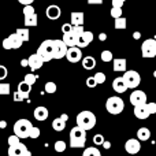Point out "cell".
<instances>
[{
    "mask_svg": "<svg viewBox=\"0 0 156 156\" xmlns=\"http://www.w3.org/2000/svg\"><path fill=\"white\" fill-rule=\"evenodd\" d=\"M112 89L116 92V93H125L129 88H127L123 77H116L115 80L112 81Z\"/></svg>",
    "mask_w": 156,
    "mask_h": 156,
    "instance_id": "e0dca14e",
    "label": "cell"
},
{
    "mask_svg": "<svg viewBox=\"0 0 156 156\" xmlns=\"http://www.w3.org/2000/svg\"><path fill=\"white\" fill-rule=\"evenodd\" d=\"M71 30H73V25H71V23H65L62 26V33H63V34H66V33H70Z\"/></svg>",
    "mask_w": 156,
    "mask_h": 156,
    "instance_id": "f6af8a7d",
    "label": "cell"
},
{
    "mask_svg": "<svg viewBox=\"0 0 156 156\" xmlns=\"http://www.w3.org/2000/svg\"><path fill=\"white\" fill-rule=\"evenodd\" d=\"M69 47L65 44L63 40H54V59H62L67 54Z\"/></svg>",
    "mask_w": 156,
    "mask_h": 156,
    "instance_id": "9c48e42d",
    "label": "cell"
},
{
    "mask_svg": "<svg viewBox=\"0 0 156 156\" xmlns=\"http://www.w3.org/2000/svg\"><path fill=\"white\" fill-rule=\"evenodd\" d=\"M10 92H11V86H10V83H7V82L0 83V94H2V96L10 94Z\"/></svg>",
    "mask_w": 156,
    "mask_h": 156,
    "instance_id": "e575fe53",
    "label": "cell"
},
{
    "mask_svg": "<svg viewBox=\"0 0 156 156\" xmlns=\"http://www.w3.org/2000/svg\"><path fill=\"white\" fill-rule=\"evenodd\" d=\"M86 85L89 86V88H94V86L97 85L96 80H94V77H88L86 78Z\"/></svg>",
    "mask_w": 156,
    "mask_h": 156,
    "instance_id": "ee69618b",
    "label": "cell"
},
{
    "mask_svg": "<svg viewBox=\"0 0 156 156\" xmlns=\"http://www.w3.org/2000/svg\"><path fill=\"white\" fill-rule=\"evenodd\" d=\"M99 40L100 41H105V40H107V34H105V33H100V34H99Z\"/></svg>",
    "mask_w": 156,
    "mask_h": 156,
    "instance_id": "816d5d0a",
    "label": "cell"
},
{
    "mask_svg": "<svg viewBox=\"0 0 156 156\" xmlns=\"http://www.w3.org/2000/svg\"><path fill=\"white\" fill-rule=\"evenodd\" d=\"M22 44H23L22 38L19 37L16 33H12V34H10L8 37H5L4 40H3L2 45L4 49H18L22 47Z\"/></svg>",
    "mask_w": 156,
    "mask_h": 156,
    "instance_id": "ba28073f",
    "label": "cell"
},
{
    "mask_svg": "<svg viewBox=\"0 0 156 156\" xmlns=\"http://www.w3.org/2000/svg\"><path fill=\"white\" fill-rule=\"evenodd\" d=\"M52 127H54V130H56V132H63V130L66 129V122L59 116V118L54 119V122H52Z\"/></svg>",
    "mask_w": 156,
    "mask_h": 156,
    "instance_id": "4316f807",
    "label": "cell"
},
{
    "mask_svg": "<svg viewBox=\"0 0 156 156\" xmlns=\"http://www.w3.org/2000/svg\"><path fill=\"white\" fill-rule=\"evenodd\" d=\"M103 148H104V149H110L111 148V143H110V141H104V144H103Z\"/></svg>",
    "mask_w": 156,
    "mask_h": 156,
    "instance_id": "db71d44e",
    "label": "cell"
},
{
    "mask_svg": "<svg viewBox=\"0 0 156 156\" xmlns=\"http://www.w3.org/2000/svg\"><path fill=\"white\" fill-rule=\"evenodd\" d=\"M33 125L29 119H18V121L14 123V134H16L19 138H29L30 136V130H32Z\"/></svg>",
    "mask_w": 156,
    "mask_h": 156,
    "instance_id": "277c9868",
    "label": "cell"
},
{
    "mask_svg": "<svg viewBox=\"0 0 156 156\" xmlns=\"http://www.w3.org/2000/svg\"><path fill=\"white\" fill-rule=\"evenodd\" d=\"M140 37H141V33L140 32H134V33H133V38H134V40H138Z\"/></svg>",
    "mask_w": 156,
    "mask_h": 156,
    "instance_id": "11a10c76",
    "label": "cell"
},
{
    "mask_svg": "<svg viewBox=\"0 0 156 156\" xmlns=\"http://www.w3.org/2000/svg\"><path fill=\"white\" fill-rule=\"evenodd\" d=\"M104 137H103V134H96V136H94V137H93V144H94V145H97V147H99V145H103V144H104Z\"/></svg>",
    "mask_w": 156,
    "mask_h": 156,
    "instance_id": "ab89813d",
    "label": "cell"
},
{
    "mask_svg": "<svg viewBox=\"0 0 156 156\" xmlns=\"http://www.w3.org/2000/svg\"><path fill=\"white\" fill-rule=\"evenodd\" d=\"M130 103H132L133 107H137V105H143L147 104V93L143 90H138V89H134L130 94Z\"/></svg>",
    "mask_w": 156,
    "mask_h": 156,
    "instance_id": "30bf717a",
    "label": "cell"
},
{
    "mask_svg": "<svg viewBox=\"0 0 156 156\" xmlns=\"http://www.w3.org/2000/svg\"><path fill=\"white\" fill-rule=\"evenodd\" d=\"M7 74H8L7 67H5V66H3V65H0V81L4 80V78L7 77Z\"/></svg>",
    "mask_w": 156,
    "mask_h": 156,
    "instance_id": "7bdbcfd3",
    "label": "cell"
},
{
    "mask_svg": "<svg viewBox=\"0 0 156 156\" xmlns=\"http://www.w3.org/2000/svg\"><path fill=\"white\" fill-rule=\"evenodd\" d=\"M25 82L27 83V85H34L36 83V81H37V76H36V74H33V73H29V74H26V76H25Z\"/></svg>",
    "mask_w": 156,
    "mask_h": 156,
    "instance_id": "836d02e7",
    "label": "cell"
},
{
    "mask_svg": "<svg viewBox=\"0 0 156 156\" xmlns=\"http://www.w3.org/2000/svg\"><path fill=\"white\" fill-rule=\"evenodd\" d=\"M19 3H21L22 5H30V4H33V2L34 0H18Z\"/></svg>",
    "mask_w": 156,
    "mask_h": 156,
    "instance_id": "681fc988",
    "label": "cell"
},
{
    "mask_svg": "<svg viewBox=\"0 0 156 156\" xmlns=\"http://www.w3.org/2000/svg\"><path fill=\"white\" fill-rule=\"evenodd\" d=\"M101 60L103 62H105V63H108V62H112L114 60V55H112V52L111 51H108V49H104V51L101 52Z\"/></svg>",
    "mask_w": 156,
    "mask_h": 156,
    "instance_id": "4dcf8cb0",
    "label": "cell"
},
{
    "mask_svg": "<svg viewBox=\"0 0 156 156\" xmlns=\"http://www.w3.org/2000/svg\"><path fill=\"white\" fill-rule=\"evenodd\" d=\"M15 33L22 38L23 43H26V41L30 40V33H29V29H27V27H19V29H16Z\"/></svg>",
    "mask_w": 156,
    "mask_h": 156,
    "instance_id": "83f0119b",
    "label": "cell"
},
{
    "mask_svg": "<svg viewBox=\"0 0 156 156\" xmlns=\"http://www.w3.org/2000/svg\"><path fill=\"white\" fill-rule=\"evenodd\" d=\"M82 67L85 70H93L96 67V59L93 56H85L82 58Z\"/></svg>",
    "mask_w": 156,
    "mask_h": 156,
    "instance_id": "d4e9b609",
    "label": "cell"
},
{
    "mask_svg": "<svg viewBox=\"0 0 156 156\" xmlns=\"http://www.w3.org/2000/svg\"><path fill=\"white\" fill-rule=\"evenodd\" d=\"M92 41H93V33L89 32V30H85V32L77 38V47L78 48H86Z\"/></svg>",
    "mask_w": 156,
    "mask_h": 156,
    "instance_id": "5bb4252c",
    "label": "cell"
},
{
    "mask_svg": "<svg viewBox=\"0 0 156 156\" xmlns=\"http://www.w3.org/2000/svg\"><path fill=\"white\" fill-rule=\"evenodd\" d=\"M36 54L44 60V63L51 62L54 59V40H44L37 48Z\"/></svg>",
    "mask_w": 156,
    "mask_h": 156,
    "instance_id": "3957f363",
    "label": "cell"
},
{
    "mask_svg": "<svg viewBox=\"0 0 156 156\" xmlns=\"http://www.w3.org/2000/svg\"><path fill=\"white\" fill-rule=\"evenodd\" d=\"M21 65L23 66V67H29V60H27V59H22L21 60Z\"/></svg>",
    "mask_w": 156,
    "mask_h": 156,
    "instance_id": "f5cc1de1",
    "label": "cell"
},
{
    "mask_svg": "<svg viewBox=\"0 0 156 156\" xmlns=\"http://www.w3.org/2000/svg\"><path fill=\"white\" fill-rule=\"evenodd\" d=\"M134 115H136V118H138V119H148L149 116H151V114H149L147 104H143V105L134 107Z\"/></svg>",
    "mask_w": 156,
    "mask_h": 156,
    "instance_id": "ffe728a7",
    "label": "cell"
},
{
    "mask_svg": "<svg viewBox=\"0 0 156 156\" xmlns=\"http://www.w3.org/2000/svg\"><path fill=\"white\" fill-rule=\"evenodd\" d=\"M77 38L78 37L74 34L73 32L63 34V41H65V44L67 47H77Z\"/></svg>",
    "mask_w": 156,
    "mask_h": 156,
    "instance_id": "cb8c5ba5",
    "label": "cell"
},
{
    "mask_svg": "<svg viewBox=\"0 0 156 156\" xmlns=\"http://www.w3.org/2000/svg\"><path fill=\"white\" fill-rule=\"evenodd\" d=\"M125 151L130 155H136L141 151V141L138 138H129L125 143Z\"/></svg>",
    "mask_w": 156,
    "mask_h": 156,
    "instance_id": "7c38bea8",
    "label": "cell"
},
{
    "mask_svg": "<svg viewBox=\"0 0 156 156\" xmlns=\"http://www.w3.org/2000/svg\"><path fill=\"white\" fill-rule=\"evenodd\" d=\"M71 32H73L77 37H80V36L85 32V29H83V26H73V30H71Z\"/></svg>",
    "mask_w": 156,
    "mask_h": 156,
    "instance_id": "60d3db41",
    "label": "cell"
},
{
    "mask_svg": "<svg viewBox=\"0 0 156 156\" xmlns=\"http://www.w3.org/2000/svg\"><path fill=\"white\" fill-rule=\"evenodd\" d=\"M93 77H94V80H96L97 85H101V83H104V82H105V74H104V73H101V71L96 73Z\"/></svg>",
    "mask_w": 156,
    "mask_h": 156,
    "instance_id": "f35d334b",
    "label": "cell"
},
{
    "mask_svg": "<svg viewBox=\"0 0 156 156\" xmlns=\"http://www.w3.org/2000/svg\"><path fill=\"white\" fill-rule=\"evenodd\" d=\"M147 107H148V111L151 115L156 114V103H147Z\"/></svg>",
    "mask_w": 156,
    "mask_h": 156,
    "instance_id": "bcb514c9",
    "label": "cell"
},
{
    "mask_svg": "<svg viewBox=\"0 0 156 156\" xmlns=\"http://www.w3.org/2000/svg\"><path fill=\"white\" fill-rule=\"evenodd\" d=\"M45 15H47V18L51 19V21H56V19H59L60 15H62V10H60L59 5L51 4V5H48V7H47Z\"/></svg>",
    "mask_w": 156,
    "mask_h": 156,
    "instance_id": "9a60e30c",
    "label": "cell"
},
{
    "mask_svg": "<svg viewBox=\"0 0 156 156\" xmlns=\"http://www.w3.org/2000/svg\"><path fill=\"white\" fill-rule=\"evenodd\" d=\"M7 127V122L5 121H0V129H5Z\"/></svg>",
    "mask_w": 156,
    "mask_h": 156,
    "instance_id": "9f6ffc18",
    "label": "cell"
},
{
    "mask_svg": "<svg viewBox=\"0 0 156 156\" xmlns=\"http://www.w3.org/2000/svg\"><path fill=\"white\" fill-rule=\"evenodd\" d=\"M33 115H34L36 121H38V122L45 121V119L48 118V115H49L48 108H47V107H43V105H40V107H36L34 111H33Z\"/></svg>",
    "mask_w": 156,
    "mask_h": 156,
    "instance_id": "ac0fdd59",
    "label": "cell"
},
{
    "mask_svg": "<svg viewBox=\"0 0 156 156\" xmlns=\"http://www.w3.org/2000/svg\"><path fill=\"white\" fill-rule=\"evenodd\" d=\"M83 12H71L70 15V23L73 26H82L83 25Z\"/></svg>",
    "mask_w": 156,
    "mask_h": 156,
    "instance_id": "7402d4cb",
    "label": "cell"
},
{
    "mask_svg": "<svg viewBox=\"0 0 156 156\" xmlns=\"http://www.w3.org/2000/svg\"><path fill=\"white\" fill-rule=\"evenodd\" d=\"M66 58L70 63H78L81 59H82V52H81V48L78 47H69L67 54H66Z\"/></svg>",
    "mask_w": 156,
    "mask_h": 156,
    "instance_id": "4fadbf2b",
    "label": "cell"
},
{
    "mask_svg": "<svg viewBox=\"0 0 156 156\" xmlns=\"http://www.w3.org/2000/svg\"><path fill=\"white\" fill-rule=\"evenodd\" d=\"M30 90H32V86L27 85L25 81H22V82L18 83V88H16V92L19 93V96H21L22 101L23 100H27L29 99V94H30Z\"/></svg>",
    "mask_w": 156,
    "mask_h": 156,
    "instance_id": "2e32d148",
    "label": "cell"
},
{
    "mask_svg": "<svg viewBox=\"0 0 156 156\" xmlns=\"http://www.w3.org/2000/svg\"><path fill=\"white\" fill-rule=\"evenodd\" d=\"M112 2V7H122L126 0H111Z\"/></svg>",
    "mask_w": 156,
    "mask_h": 156,
    "instance_id": "7dc6e473",
    "label": "cell"
},
{
    "mask_svg": "<svg viewBox=\"0 0 156 156\" xmlns=\"http://www.w3.org/2000/svg\"><path fill=\"white\" fill-rule=\"evenodd\" d=\"M154 76H155V77H156V71H154Z\"/></svg>",
    "mask_w": 156,
    "mask_h": 156,
    "instance_id": "680465c9",
    "label": "cell"
},
{
    "mask_svg": "<svg viewBox=\"0 0 156 156\" xmlns=\"http://www.w3.org/2000/svg\"><path fill=\"white\" fill-rule=\"evenodd\" d=\"M141 55L145 59H151L156 56V40L155 38H147L141 44Z\"/></svg>",
    "mask_w": 156,
    "mask_h": 156,
    "instance_id": "8992f818",
    "label": "cell"
},
{
    "mask_svg": "<svg viewBox=\"0 0 156 156\" xmlns=\"http://www.w3.org/2000/svg\"><path fill=\"white\" fill-rule=\"evenodd\" d=\"M77 126L82 127L83 130H92L94 126H96V115H94L92 111H81L77 115Z\"/></svg>",
    "mask_w": 156,
    "mask_h": 156,
    "instance_id": "6da1fadb",
    "label": "cell"
},
{
    "mask_svg": "<svg viewBox=\"0 0 156 156\" xmlns=\"http://www.w3.org/2000/svg\"><path fill=\"white\" fill-rule=\"evenodd\" d=\"M111 16H112L114 19L121 18L122 16V7H112L111 8Z\"/></svg>",
    "mask_w": 156,
    "mask_h": 156,
    "instance_id": "8d00e7d4",
    "label": "cell"
},
{
    "mask_svg": "<svg viewBox=\"0 0 156 156\" xmlns=\"http://www.w3.org/2000/svg\"><path fill=\"white\" fill-rule=\"evenodd\" d=\"M66 148H67V145H66V143H65V141H62V140L56 141V143L54 144V149L58 152V154H60V152H65Z\"/></svg>",
    "mask_w": 156,
    "mask_h": 156,
    "instance_id": "1f68e13d",
    "label": "cell"
},
{
    "mask_svg": "<svg viewBox=\"0 0 156 156\" xmlns=\"http://www.w3.org/2000/svg\"><path fill=\"white\" fill-rule=\"evenodd\" d=\"M27 60H29V67L32 69V70H38V69L43 67V65H44V60L41 59L37 54L30 55V56L27 58Z\"/></svg>",
    "mask_w": 156,
    "mask_h": 156,
    "instance_id": "d6986e66",
    "label": "cell"
},
{
    "mask_svg": "<svg viewBox=\"0 0 156 156\" xmlns=\"http://www.w3.org/2000/svg\"><path fill=\"white\" fill-rule=\"evenodd\" d=\"M137 138L140 141H148L151 138V130L148 127H140L137 130Z\"/></svg>",
    "mask_w": 156,
    "mask_h": 156,
    "instance_id": "484cf974",
    "label": "cell"
},
{
    "mask_svg": "<svg viewBox=\"0 0 156 156\" xmlns=\"http://www.w3.org/2000/svg\"><path fill=\"white\" fill-rule=\"evenodd\" d=\"M101 3H103V0H88V4H92V5H99Z\"/></svg>",
    "mask_w": 156,
    "mask_h": 156,
    "instance_id": "c3c4849f",
    "label": "cell"
},
{
    "mask_svg": "<svg viewBox=\"0 0 156 156\" xmlns=\"http://www.w3.org/2000/svg\"><path fill=\"white\" fill-rule=\"evenodd\" d=\"M40 127H37V126H33L32 127V130H30V136H29V138H32V140H36V138H38L40 137Z\"/></svg>",
    "mask_w": 156,
    "mask_h": 156,
    "instance_id": "74e56055",
    "label": "cell"
},
{
    "mask_svg": "<svg viewBox=\"0 0 156 156\" xmlns=\"http://www.w3.org/2000/svg\"><path fill=\"white\" fill-rule=\"evenodd\" d=\"M82 156H101V152L96 147H89V148H85Z\"/></svg>",
    "mask_w": 156,
    "mask_h": 156,
    "instance_id": "f546056e",
    "label": "cell"
},
{
    "mask_svg": "<svg viewBox=\"0 0 156 156\" xmlns=\"http://www.w3.org/2000/svg\"><path fill=\"white\" fill-rule=\"evenodd\" d=\"M8 156H32V152L26 148V145L19 143L15 147H8Z\"/></svg>",
    "mask_w": 156,
    "mask_h": 156,
    "instance_id": "8fae6325",
    "label": "cell"
},
{
    "mask_svg": "<svg viewBox=\"0 0 156 156\" xmlns=\"http://www.w3.org/2000/svg\"><path fill=\"white\" fill-rule=\"evenodd\" d=\"M126 69H127L126 59H123V58L114 59V71H116V73H125V71H127Z\"/></svg>",
    "mask_w": 156,
    "mask_h": 156,
    "instance_id": "44dd1931",
    "label": "cell"
},
{
    "mask_svg": "<svg viewBox=\"0 0 156 156\" xmlns=\"http://www.w3.org/2000/svg\"><path fill=\"white\" fill-rule=\"evenodd\" d=\"M86 143V130L80 126H74L70 130V147L71 148H83Z\"/></svg>",
    "mask_w": 156,
    "mask_h": 156,
    "instance_id": "7a4b0ae2",
    "label": "cell"
},
{
    "mask_svg": "<svg viewBox=\"0 0 156 156\" xmlns=\"http://www.w3.org/2000/svg\"><path fill=\"white\" fill-rule=\"evenodd\" d=\"M44 89H45L47 93L52 94L56 92V83L52 82V81H48V82H45V85H44Z\"/></svg>",
    "mask_w": 156,
    "mask_h": 156,
    "instance_id": "d6a6232c",
    "label": "cell"
},
{
    "mask_svg": "<svg viewBox=\"0 0 156 156\" xmlns=\"http://www.w3.org/2000/svg\"><path fill=\"white\" fill-rule=\"evenodd\" d=\"M7 141H8V147H15V145H18V144L21 143V138H19L16 134H12V136L8 137Z\"/></svg>",
    "mask_w": 156,
    "mask_h": 156,
    "instance_id": "d590c367",
    "label": "cell"
},
{
    "mask_svg": "<svg viewBox=\"0 0 156 156\" xmlns=\"http://www.w3.org/2000/svg\"><path fill=\"white\" fill-rule=\"evenodd\" d=\"M38 23V16L37 14H29V15H25V26L26 27H34Z\"/></svg>",
    "mask_w": 156,
    "mask_h": 156,
    "instance_id": "603a6c76",
    "label": "cell"
},
{
    "mask_svg": "<svg viewBox=\"0 0 156 156\" xmlns=\"http://www.w3.org/2000/svg\"><path fill=\"white\" fill-rule=\"evenodd\" d=\"M105 110L111 115H119L125 110V103L119 96H111L105 101Z\"/></svg>",
    "mask_w": 156,
    "mask_h": 156,
    "instance_id": "5b68a950",
    "label": "cell"
},
{
    "mask_svg": "<svg viewBox=\"0 0 156 156\" xmlns=\"http://www.w3.org/2000/svg\"><path fill=\"white\" fill-rule=\"evenodd\" d=\"M126 26H127V21H126V18H123V16L116 18L115 22H114V27H115L116 30H123V29H126Z\"/></svg>",
    "mask_w": 156,
    "mask_h": 156,
    "instance_id": "f1b7e54d",
    "label": "cell"
},
{
    "mask_svg": "<svg viewBox=\"0 0 156 156\" xmlns=\"http://www.w3.org/2000/svg\"><path fill=\"white\" fill-rule=\"evenodd\" d=\"M34 7L32 4L30 5H23V15H29V14H34Z\"/></svg>",
    "mask_w": 156,
    "mask_h": 156,
    "instance_id": "b9f144b4",
    "label": "cell"
},
{
    "mask_svg": "<svg viewBox=\"0 0 156 156\" xmlns=\"http://www.w3.org/2000/svg\"><path fill=\"white\" fill-rule=\"evenodd\" d=\"M14 101H22V99H21V96H19V93H18V92H14Z\"/></svg>",
    "mask_w": 156,
    "mask_h": 156,
    "instance_id": "f907efd6",
    "label": "cell"
},
{
    "mask_svg": "<svg viewBox=\"0 0 156 156\" xmlns=\"http://www.w3.org/2000/svg\"><path fill=\"white\" fill-rule=\"evenodd\" d=\"M60 118H62L65 122H67V121H69V115H67V114H62V115H60Z\"/></svg>",
    "mask_w": 156,
    "mask_h": 156,
    "instance_id": "6f0895ef",
    "label": "cell"
},
{
    "mask_svg": "<svg viewBox=\"0 0 156 156\" xmlns=\"http://www.w3.org/2000/svg\"><path fill=\"white\" fill-rule=\"evenodd\" d=\"M123 80L129 89H136L141 83V76L136 70H127L123 74Z\"/></svg>",
    "mask_w": 156,
    "mask_h": 156,
    "instance_id": "52a82bcc",
    "label": "cell"
}]
</instances>
